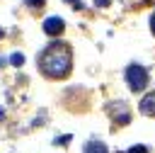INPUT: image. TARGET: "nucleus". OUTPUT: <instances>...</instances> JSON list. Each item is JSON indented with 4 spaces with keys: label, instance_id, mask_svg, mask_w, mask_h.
Listing matches in <instances>:
<instances>
[{
    "label": "nucleus",
    "instance_id": "10",
    "mask_svg": "<svg viewBox=\"0 0 155 153\" xmlns=\"http://www.w3.org/2000/svg\"><path fill=\"white\" fill-rule=\"evenodd\" d=\"M10 61H12V66H22V63H24V56H22V53H12Z\"/></svg>",
    "mask_w": 155,
    "mask_h": 153
},
{
    "label": "nucleus",
    "instance_id": "13",
    "mask_svg": "<svg viewBox=\"0 0 155 153\" xmlns=\"http://www.w3.org/2000/svg\"><path fill=\"white\" fill-rule=\"evenodd\" d=\"M150 32H153V34H155V12H153V15H150Z\"/></svg>",
    "mask_w": 155,
    "mask_h": 153
},
{
    "label": "nucleus",
    "instance_id": "11",
    "mask_svg": "<svg viewBox=\"0 0 155 153\" xmlns=\"http://www.w3.org/2000/svg\"><path fill=\"white\" fill-rule=\"evenodd\" d=\"M94 5H97V7H109L111 0H94Z\"/></svg>",
    "mask_w": 155,
    "mask_h": 153
},
{
    "label": "nucleus",
    "instance_id": "6",
    "mask_svg": "<svg viewBox=\"0 0 155 153\" xmlns=\"http://www.w3.org/2000/svg\"><path fill=\"white\" fill-rule=\"evenodd\" d=\"M82 153H109V151H107V146H104L102 141L92 138V141H87V143H85V151H82Z\"/></svg>",
    "mask_w": 155,
    "mask_h": 153
},
{
    "label": "nucleus",
    "instance_id": "15",
    "mask_svg": "<svg viewBox=\"0 0 155 153\" xmlns=\"http://www.w3.org/2000/svg\"><path fill=\"white\" fill-rule=\"evenodd\" d=\"M2 119H5V109L0 107V121H2Z\"/></svg>",
    "mask_w": 155,
    "mask_h": 153
},
{
    "label": "nucleus",
    "instance_id": "2",
    "mask_svg": "<svg viewBox=\"0 0 155 153\" xmlns=\"http://www.w3.org/2000/svg\"><path fill=\"white\" fill-rule=\"evenodd\" d=\"M148 80H150V75H148V70L140 63H131L126 68V83H128V87L133 92H143L148 87Z\"/></svg>",
    "mask_w": 155,
    "mask_h": 153
},
{
    "label": "nucleus",
    "instance_id": "7",
    "mask_svg": "<svg viewBox=\"0 0 155 153\" xmlns=\"http://www.w3.org/2000/svg\"><path fill=\"white\" fill-rule=\"evenodd\" d=\"M121 2H124V7H126V10H143V7L153 5L155 0H121Z\"/></svg>",
    "mask_w": 155,
    "mask_h": 153
},
{
    "label": "nucleus",
    "instance_id": "5",
    "mask_svg": "<svg viewBox=\"0 0 155 153\" xmlns=\"http://www.w3.org/2000/svg\"><path fill=\"white\" fill-rule=\"evenodd\" d=\"M138 112L143 117H155V90L148 92V95H143V100L138 104Z\"/></svg>",
    "mask_w": 155,
    "mask_h": 153
},
{
    "label": "nucleus",
    "instance_id": "1",
    "mask_svg": "<svg viewBox=\"0 0 155 153\" xmlns=\"http://www.w3.org/2000/svg\"><path fill=\"white\" fill-rule=\"evenodd\" d=\"M36 63H39V70H41L46 78H51V80H63V78H68L70 70H73V49H70V44H65V41H53V44H48V46L39 53Z\"/></svg>",
    "mask_w": 155,
    "mask_h": 153
},
{
    "label": "nucleus",
    "instance_id": "4",
    "mask_svg": "<svg viewBox=\"0 0 155 153\" xmlns=\"http://www.w3.org/2000/svg\"><path fill=\"white\" fill-rule=\"evenodd\" d=\"M63 32H65V22H63L61 17H46V19H44V34L58 36V34H63Z\"/></svg>",
    "mask_w": 155,
    "mask_h": 153
},
{
    "label": "nucleus",
    "instance_id": "16",
    "mask_svg": "<svg viewBox=\"0 0 155 153\" xmlns=\"http://www.w3.org/2000/svg\"><path fill=\"white\" fill-rule=\"evenodd\" d=\"M2 34H5V32H2V29H0V39H2Z\"/></svg>",
    "mask_w": 155,
    "mask_h": 153
},
{
    "label": "nucleus",
    "instance_id": "9",
    "mask_svg": "<svg viewBox=\"0 0 155 153\" xmlns=\"http://www.w3.org/2000/svg\"><path fill=\"white\" fill-rule=\"evenodd\" d=\"M126 153H150V151H148V146H143V143H138V146H131V148H128Z\"/></svg>",
    "mask_w": 155,
    "mask_h": 153
},
{
    "label": "nucleus",
    "instance_id": "8",
    "mask_svg": "<svg viewBox=\"0 0 155 153\" xmlns=\"http://www.w3.org/2000/svg\"><path fill=\"white\" fill-rule=\"evenodd\" d=\"M24 5L31 7V10H41V7L46 5V0H24Z\"/></svg>",
    "mask_w": 155,
    "mask_h": 153
},
{
    "label": "nucleus",
    "instance_id": "12",
    "mask_svg": "<svg viewBox=\"0 0 155 153\" xmlns=\"http://www.w3.org/2000/svg\"><path fill=\"white\" fill-rule=\"evenodd\" d=\"M68 141H70V136H63V138H56V141H53V143H61V146H65V143H68Z\"/></svg>",
    "mask_w": 155,
    "mask_h": 153
},
{
    "label": "nucleus",
    "instance_id": "3",
    "mask_svg": "<svg viewBox=\"0 0 155 153\" xmlns=\"http://www.w3.org/2000/svg\"><path fill=\"white\" fill-rule=\"evenodd\" d=\"M107 114H109V119H111L116 126H126V124L131 121V107H128L124 100L109 102V104H107Z\"/></svg>",
    "mask_w": 155,
    "mask_h": 153
},
{
    "label": "nucleus",
    "instance_id": "14",
    "mask_svg": "<svg viewBox=\"0 0 155 153\" xmlns=\"http://www.w3.org/2000/svg\"><path fill=\"white\" fill-rule=\"evenodd\" d=\"M65 2H70L73 7H82V2H80V0H65Z\"/></svg>",
    "mask_w": 155,
    "mask_h": 153
}]
</instances>
